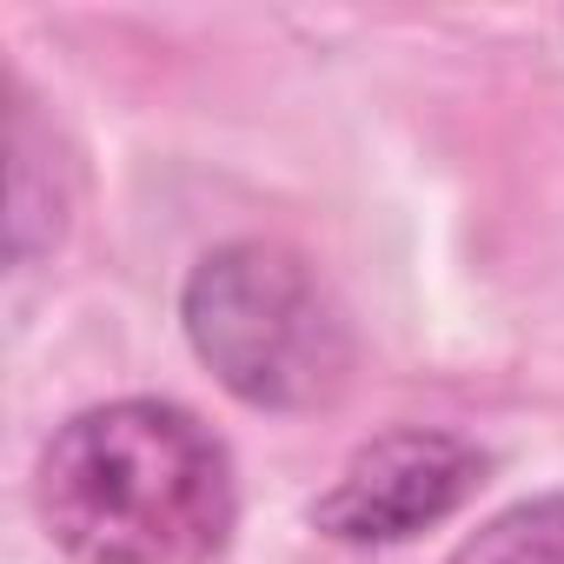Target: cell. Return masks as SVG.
Returning <instances> with one entry per match:
<instances>
[{"label":"cell","instance_id":"2","mask_svg":"<svg viewBox=\"0 0 564 564\" xmlns=\"http://www.w3.org/2000/svg\"><path fill=\"white\" fill-rule=\"evenodd\" d=\"M193 352L259 412H313L346 392L352 333L319 272L286 246H219L193 265L180 300Z\"/></svg>","mask_w":564,"mask_h":564},{"label":"cell","instance_id":"3","mask_svg":"<svg viewBox=\"0 0 564 564\" xmlns=\"http://www.w3.org/2000/svg\"><path fill=\"white\" fill-rule=\"evenodd\" d=\"M485 478V452L458 432H386L333 478V491L313 505V524L346 544H399L425 524L452 518Z\"/></svg>","mask_w":564,"mask_h":564},{"label":"cell","instance_id":"4","mask_svg":"<svg viewBox=\"0 0 564 564\" xmlns=\"http://www.w3.org/2000/svg\"><path fill=\"white\" fill-rule=\"evenodd\" d=\"M445 564H564V491L498 511Z\"/></svg>","mask_w":564,"mask_h":564},{"label":"cell","instance_id":"1","mask_svg":"<svg viewBox=\"0 0 564 564\" xmlns=\"http://www.w3.org/2000/svg\"><path fill=\"white\" fill-rule=\"evenodd\" d=\"M34 505L80 564H206L239 518L226 445L160 399L67 419L41 452Z\"/></svg>","mask_w":564,"mask_h":564}]
</instances>
